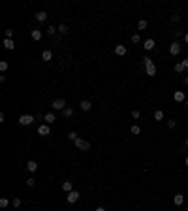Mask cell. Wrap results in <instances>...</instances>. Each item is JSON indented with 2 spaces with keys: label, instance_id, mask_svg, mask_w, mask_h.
<instances>
[{
  "label": "cell",
  "instance_id": "6da1fadb",
  "mask_svg": "<svg viewBox=\"0 0 188 211\" xmlns=\"http://www.w3.org/2000/svg\"><path fill=\"white\" fill-rule=\"evenodd\" d=\"M73 143H75V147L77 149H79V151H89V149H90V143H89V141H85V139H77V141H73Z\"/></svg>",
  "mask_w": 188,
  "mask_h": 211
},
{
  "label": "cell",
  "instance_id": "7a4b0ae2",
  "mask_svg": "<svg viewBox=\"0 0 188 211\" xmlns=\"http://www.w3.org/2000/svg\"><path fill=\"white\" fill-rule=\"evenodd\" d=\"M51 108L57 109V111H64V109H66V102H64L62 98H60V100H55V102L51 104Z\"/></svg>",
  "mask_w": 188,
  "mask_h": 211
},
{
  "label": "cell",
  "instance_id": "3957f363",
  "mask_svg": "<svg viewBox=\"0 0 188 211\" xmlns=\"http://www.w3.org/2000/svg\"><path fill=\"white\" fill-rule=\"evenodd\" d=\"M32 123H34V117L32 115H21L19 117V125H23V126H28Z\"/></svg>",
  "mask_w": 188,
  "mask_h": 211
},
{
  "label": "cell",
  "instance_id": "277c9868",
  "mask_svg": "<svg viewBox=\"0 0 188 211\" xmlns=\"http://www.w3.org/2000/svg\"><path fill=\"white\" fill-rule=\"evenodd\" d=\"M81 198V194L77 192V190H72V192H68V196H66V200H68V204H75L77 200Z\"/></svg>",
  "mask_w": 188,
  "mask_h": 211
},
{
  "label": "cell",
  "instance_id": "5b68a950",
  "mask_svg": "<svg viewBox=\"0 0 188 211\" xmlns=\"http://www.w3.org/2000/svg\"><path fill=\"white\" fill-rule=\"evenodd\" d=\"M169 53L173 55V57H177V55L181 53V45H179V42H173V44L169 45Z\"/></svg>",
  "mask_w": 188,
  "mask_h": 211
},
{
  "label": "cell",
  "instance_id": "8992f818",
  "mask_svg": "<svg viewBox=\"0 0 188 211\" xmlns=\"http://www.w3.org/2000/svg\"><path fill=\"white\" fill-rule=\"evenodd\" d=\"M38 134H40V136H49L51 134L49 125H40V126H38Z\"/></svg>",
  "mask_w": 188,
  "mask_h": 211
},
{
  "label": "cell",
  "instance_id": "52a82bcc",
  "mask_svg": "<svg viewBox=\"0 0 188 211\" xmlns=\"http://www.w3.org/2000/svg\"><path fill=\"white\" fill-rule=\"evenodd\" d=\"M173 100H175V102H186V96H184V92H183V90H175Z\"/></svg>",
  "mask_w": 188,
  "mask_h": 211
},
{
  "label": "cell",
  "instance_id": "ba28073f",
  "mask_svg": "<svg viewBox=\"0 0 188 211\" xmlns=\"http://www.w3.org/2000/svg\"><path fill=\"white\" fill-rule=\"evenodd\" d=\"M79 108L83 109V111H90V109H92V104H90L89 100H83V102L79 104Z\"/></svg>",
  "mask_w": 188,
  "mask_h": 211
},
{
  "label": "cell",
  "instance_id": "9c48e42d",
  "mask_svg": "<svg viewBox=\"0 0 188 211\" xmlns=\"http://www.w3.org/2000/svg\"><path fill=\"white\" fill-rule=\"evenodd\" d=\"M145 70H147V76H156V66H154V64H147V66H145Z\"/></svg>",
  "mask_w": 188,
  "mask_h": 211
},
{
  "label": "cell",
  "instance_id": "30bf717a",
  "mask_svg": "<svg viewBox=\"0 0 188 211\" xmlns=\"http://www.w3.org/2000/svg\"><path fill=\"white\" fill-rule=\"evenodd\" d=\"M27 170L28 171H36L38 170V162L36 160H28L27 162Z\"/></svg>",
  "mask_w": 188,
  "mask_h": 211
},
{
  "label": "cell",
  "instance_id": "8fae6325",
  "mask_svg": "<svg viewBox=\"0 0 188 211\" xmlns=\"http://www.w3.org/2000/svg\"><path fill=\"white\" fill-rule=\"evenodd\" d=\"M62 189L66 190V192H72V190H73V181H64V183H62Z\"/></svg>",
  "mask_w": 188,
  "mask_h": 211
},
{
  "label": "cell",
  "instance_id": "7c38bea8",
  "mask_svg": "<svg viewBox=\"0 0 188 211\" xmlns=\"http://www.w3.org/2000/svg\"><path fill=\"white\" fill-rule=\"evenodd\" d=\"M115 53L119 55V57H124V55H126V47H124V45H117V47H115Z\"/></svg>",
  "mask_w": 188,
  "mask_h": 211
},
{
  "label": "cell",
  "instance_id": "4fadbf2b",
  "mask_svg": "<svg viewBox=\"0 0 188 211\" xmlns=\"http://www.w3.org/2000/svg\"><path fill=\"white\" fill-rule=\"evenodd\" d=\"M183 202H184V196H183V194L173 196V204H175V206H183Z\"/></svg>",
  "mask_w": 188,
  "mask_h": 211
},
{
  "label": "cell",
  "instance_id": "5bb4252c",
  "mask_svg": "<svg viewBox=\"0 0 188 211\" xmlns=\"http://www.w3.org/2000/svg\"><path fill=\"white\" fill-rule=\"evenodd\" d=\"M143 47H145L147 51H151V49H154V47H156V44H154V40H147Z\"/></svg>",
  "mask_w": 188,
  "mask_h": 211
},
{
  "label": "cell",
  "instance_id": "9a60e30c",
  "mask_svg": "<svg viewBox=\"0 0 188 211\" xmlns=\"http://www.w3.org/2000/svg\"><path fill=\"white\" fill-rule=\"evenodd\" d=\"M41 58H43L45 62H47V60H51V58H53V53H51L49 49H45L43 53H41Z\"/></svg>",
  "mask_w": 188,
  "mask_h": 211
},
{
  "label": "cell",
  "instance_id": "2e32d148",
  "mask_svg": "<svg viewBox=\"0 0 188 211\" xmlns=\"http://www.w3.org/2000/svg\"><path fill=\"white\" fill-rule=\"evenodd\" d=\"M45 19H47V13H45V11H38V13H36V21L43 23Z\"/></svg>",
  "mask_w": 188,
  "mask_h": 211
},
{
  "label": "cell",
  "instance_id": "e0dca14e",
  "mask_svg": "<svg viewBox=\"0 0 188 211\" xmlns=\"http://www.w3.org/2000/svg\"><path fill=\"white\" fill-rule=\"evenodd\" d=\"M43 119H45V121H47V125H51V123H55V121H57V117H55L53 113H47V115H45Z\"/></svg>",
  "mask_w": 188,
  "mask_h": 211
},
{
  "label": "cell",
  "instance_id": "ac0fdd59",
  "mask_svg": "<svg viewBox=\"0 0 188 211\" xmlns=\"http://www.w3.org/2000/svg\"><path fill=\"white\" fill-rule=\"evenodd\" d=\"M4 47H6V49H13V47H15L13 40H8V38H6V40H4Z\"/></svg>",
  "mask_w": 188,
  "mask_h": 211
},
{
  "label": "cell",
  "instance_id": "d6986e66",
  "mask_svg": "<svg viewBox=\"0 0 188 211\" xmlns=\"http://www.w3.org/2000/svg\"><path fill=\"white\" fill-rule=\"evenodd\" d=\"M62 115H64V117H73V108H66V109L62 111Z\"/></svg>",
  "mask_w": 188,
  "mask_h": 211
},
{
  "label": "cell",
  "instance_id": "ffe728a7",
  "mask_svg": "<svg viewBox=\"0 0 188 211\" xmlns=\"http://www.w3.org/2000/svg\"><path fill=\"white\" fill-rule=\"evenodd\" d=\"M137 28H139V30H145V28H147V21H145V19H141V21L137 23Z\"/></svg>",
  "mask_w": 188,
  "mask_h": 211
},
{
  "label": "cell",
  "instance_id": "44dd1931",
  "mask_svg": "<svg viewBox=\"0 0 188 211\" xmlns=\"http://www.w3.org/2000/svg\"><path fill=\"white\" fill-rule=\"evenodd\" d=\"M32 40H41V32L40 30H32Z\"/></svg>",
  "mask_w": 188,
  "mask_h": 211
},
{
  "label": "cell",
  "instance_id": "7402d4cb",
  "mask_svg": "<svg viewBox=\"0 0 188 211\" xmlns=\"http://www.w3.org/2000/svg\"><path fill=\"white\" fill-rule=\"evenodd\" d=\"M154 119H156V121H162V119H164V111H160V109L154 111Z\"/></svg>",
  "mask_w": 188,
  "mask_h": 211
},
{
  "label": "cell",
  "instance_id": "603a6c76",
  "mask_svg": "<svg viewBox=\"0 0 188 211\" xmlns=\"http://www.w3.org/2000/svg\"><path fill=\"white\" fill-rule=\"evenodd\" d=\"M68 139H70V141H77V139H79V136H77L75 132H70V134H68Z\"/></svg>",
  "mask_w": 188,
  "mask_h": 211
},
{
  "label": "cell",
  "instance_id": "cb8c5ba5",
  "mask_svg": "<svg viewBox=\"0 0 188 211\" xmlns=\"http://www.w3.org/2000/svg\"><path fill=\"white\" fill-rule=\"evenodd\" d=\"M183 70H184L183 62H177V64H175V72H177V74H181V72H183Z\"/></svg>",
  "mask_w": 188,
  "mask_h": 211
},
{
  "label": "cell",
  "instance_id": "d4e9b609",
  "mask_svg": "<svg viewBox=\"0 0 188 211\" xmlns=\"http://www.w3.org/2000/svg\"><path fill=\"white\" fill-rule=\"evenodd\" d=\"M58 32H60V34H66V32H68V27L64 25V23H62V25H58Z\"/></svg>",
  "mask_w": 188,
  "mask_h": 211
},
{
  "label": "cell",
  "instance_id": "484cf974",
  "mask_svg": "<svg viewBox=\"0 0 188 211\" xmlns=\"http://www.w3.org/2000/svg\"><path fill=\"white\" fill-rule=\"evenodd\" d=\"M8 66H9V64L6 62V60H2V62H0V72H6V70H8Z\"/></svg>",
  "mask_w": 188,
  "mask_h": 211
},
{
  "label": "cell",
  "instance_id": "4316f807",
  "mask_svg": "<svg viewBox=\"0 0 188 211\" xmlns=\"http://www.w3.org/2000/svg\"><path fill=\"white\" fill-rule=\"evenodd\" d=\"M8 204H9L8 198H0V207H8Z\"/></svg>",
  "mask_w": 188,
  "mask_h": 211
},
{
  "label": "cell",
  "instance_id": "83f0119b",
  "mask_svg": "<svg viewBox=\"0 0 188 211\" xmlns=\"http://www.w3.org/2000/svg\"><path fill=\"white\" fill-rule=\"evenodd\" d=\"M11 204H13V207H21V198H13Z\"/></svg>",
  "mask_w": 188,
  "mask_h": 211
},
{
  "label": "cell",
  "instance_id": "f1b7e54d",
  "mask_svg": "<svg viewBox=\"0 0 188 211\" xmlns=\"http://www.w3.org/2000/svg\"><path fill=\"white\" fill-rule=\"evenodd\" d=\"M13 32H15V30L8 28V30H6V38H8V40H11V38H13Z\"/></svg>",
  "mask_w": 188,
  "mask_h": 211
},
{
  "label": "cell",
  "instance_id": "f546056e",
  "mask_svg": "<svg viewBox=\"0 0 188 211\" xmlns=\"http://www.w3.org/2000/svg\"><path fill=\"white\" fill-rule=\"evenodd\" d=\"M139 132H141V128H139L137 125H134V126H132V134H135V136H137Z\"/></svg>",
  "mask_w": 188,
  "mask_h": 211
},
{
  "label": "cell",
  "instance_id": "4dcf8cb0",
  "mask_svg": "<svg viewBox=\"0 0 188 211\" xmlns=\"http://www.w3.org/2000/svg\"><path fill=\"white\" fill-rule=\"evenodd\" d=\"M55 32H57L55 27H47V34H49V36H55Z\"/></svg>",
  "mask_w": 188,
  "mask_h": 211
},
{
  "label": "cell",
  "instance_id": "1f68e13d",
  "mask_svg": "<svg viewBox=\"0 0 188 211\" xmlns=\"http://www.w3.org/2000/svg\"><path fill=\"white\" fill-rule=\"evenodd\" d=\"M132 42H134V44H139V42H141V38H139V34H134V36H132Z\"/></svg>",
  "mask_w": 188,
  "mask_h": 211
},
{
  "label": "cell",
  "instance_id": "d6a6232c",
  "mask_svg": "<svg viewBox=\"0 0 188 211\" xmlns=\"http://www.w3.org/2000/svg\"><path fill=\"white\" fill-rule=\"evenodd\" d=\"M139 115H141V113H139L137 109H134V111H132V117H134V119H139Z\"/></svg>",
  "mask_w": 188,
  "mask_h": 211
},
{
  "label": "cell",
  "instance_id": "836d02e7",
  "mask_svg": "<svg viewBox=\"0 0 188 211\" xmlns=\"http://www.w3.org/2000/svg\"><path fill=\"white\" fill-rule=\"evenodd\" d=\"M175 125H177V123H175L173 119H169V121H167V126H169V128H175Z\"/></svg>",
  "mask_w": 188,
  "mask_h": 211
},
{
  "label": "cell",
  "instance_id": "e575fe53",
  "mask_svg": "<svg viewBox=\"0 0 188 211\" xmlns=\"http://www.w3.org/2000/svg\"><path fill=\"white\" fill-rule=\"evenodd\" d=\"M34 183H36V179H32V177H30V179H27V185H28V187H34Z\"/></svg>",
  "mask_w": 188,
  "mask_h": 211
},
{
  "label": "cell",
  "instance_id": "d590c367",
  "mask_svg": "<svg viewBox=\"0 0 188 211\" xmlns=\"http://www.w3.org/2000/svg\"><path fill=\"white\" fill-rule=\"evenodd\" d=\"M171 21H173V23H179L181 17H179V15H173V17H171Z\"/></svg>",
  "mask_w": 188,
  "mask_h": 211
},
{
  "label": "cell",
  "instance_id": "8d00e7d4",
  "mask_svg": "<svg viewBox=\"0 0 188 211\" xmlns=\"http://www.w3.org/2000/svg\"><path fill=\"white\" fill-rule=\"evenodd\" d=\"M151 62H152V60H151L149 57H145V58H143V64H145V66H147V64H151Z\"/></svg>",
  "mask_w": 188,
  "mask_h": 211
},
{
  "label": "cell",
  "instance_id": "74e56055",
  "mask_svg": "<svg viewBox=\"0 0 188 211\" xmlns=\"http://www.w3.org/2000/svg\"><path fill=\"white\" fill-rule=\"evenodd\" d=\"M60 42H62V38H60V36H57V38H55V45H58Z\"/></svg>",
  "mask_w": 188,
  "mask_h": 211
},
{
  "label": "cell",
  "instance_id": "f35d334b",
  "mask_svg": "<svg viewBox=\"0 0 188 211\" xmlns=\"http://www.w3.org/2000/svg\"><path fill=\"white\" fill-rule=\"evenodd\" d=\"M183 66H184V70L188 68V58H184V60H183Z\"/></svg>",
  "mask_w": 188,
  "mask_h": 211
},
{
  "label": "cell",
  "instance_id": "ab89813d",
  "mask_svg": "<svg viewBox=\"0 0 188 211\" xmlns=\"http://www.w3.org/2000/svg\"><path fill=\"white\" fill-rule=\"evenodd\" d=\"M184 42H186V44H188V32H186V34H184Z\"/></svg>",
  "mask_w": 188,
  "mask_h": 211
},
{
  "label": "cell",
  "instance_id": "60d3db41",
  "mask_svg": "<svg viewBox=\"0 0 188 211\" xmlns=\"http://www.w3.org/2000/svg\"><path fill=\"white\" fill-rule=\"evenodd\" d=\"M96 211H105V209H103V207H96Z\"/></svg>",
  "mask_w": 188,
  "mask_h": 211
},
{
  "label": "cell",
  "instance_id": "b9f144b4",
  "mask_svg": "<svg viewBox=\"0 0 188 211\" xmlns=\"http://www.w3.org/2000/svg\"><path fill=\"white\" fill-rule=\"evenodd\" d=\"M184 85H188V77H184Z\"/></svg>",
  "mask_w": 188,
  "mask_h": 211
},
{
  "label": "cell",
  "instance_id": "7bdbcfd3",
  "mask_svg": "<svg viewBox=\"0 0 188 211\" xmlns=\"http://www.w3.org/2000/svg\"><path fill=\"white\" fill-rule=\"evenodd\" d=\"M184 145H188V138H186V141H184Z\"/></svg>",
  "mask_w": 188,
  "mask_h": 211
},
{
  "label": "cell",
  "instance_id": "ee69618b",
  "mask_svg": "<svg viewBox=\"0 0 188 211\" xmlns=\"http://www.w3.org/2000/svg\"><path fill=\"white\" fill-rule=\"evenodd\" d=\"M184 104H186V108H188V98H186V102H184Z\"/></svg>",
  "mask_w": 188,
  "mask_h": 211
},
{
  "label": "cell",
  "instance_id": "f6af8a7d",
  "mask_svg": "<svg viewBox=\"0 0 188 211\" xmlns=\"http://www.w3.org/2000/svg\"><path fill=\"white\" fill-rule=\"evenodd\" d=\"M186 168H188V157H186Z\"/></svg>",
  "mask_w": 188,
  "mask_h": 211
}]
</instances>
